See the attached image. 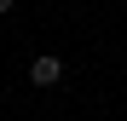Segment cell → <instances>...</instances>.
<instances>
[{"label": "cell", "instance_id": "2", "mask_svg": "<svg viewBox=\"0 0 127 121\" xmlns=\"http://www.w3.org/2000/svg\"><path fill=\"white\" fill-rule=\"evenodd\" d=\"M0 12H12V0H0Z\"/></svg>", "mask_w": 127, "mask_h": 121}, {"label": "cell", "instance_id": "1", "mask_svg": "<svg viewBox=\"0 0 127 121\" xmlns=\"http://www.w3.org/2000/svg\"><path fill=\"white\" fill-rule=\"evenodd\" d=\"M29 81H35V87H58V81H64V58H52V52H40L35 64H29Z\"/></svg>", "mask_w": 127, "mask_h": 121}]
</instances>
